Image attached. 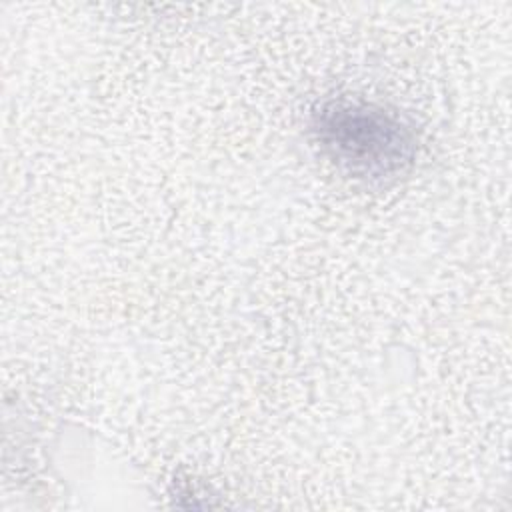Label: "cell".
I'll return each mask as SVG.
<instances>
[{"label": "cell", "mask_w": 512, "mask_h": 512, "mask_svg": "<svg viewBox=\"0 0 512 512\" xmlns=\"http://www.w3.org/2000/svg\"><path fill=\"white\" fill-rule=\"evenodd\" d=\"M320 148L348 174L386 180L404 172L416 154L414 130L398 112L364 100H328L312 112Z\"/></svg>", "instance_id": "6da1fadb"}]
</instances>
